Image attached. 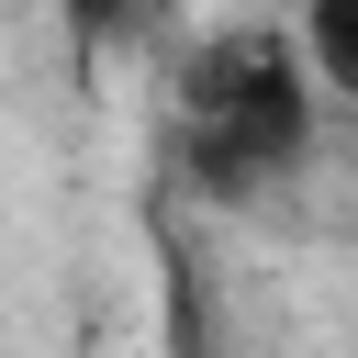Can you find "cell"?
<instances>
[{
  "instance_id": "cell-1",
  "label": "cell",
  "mask_w": 358,
  "mask_h": 358,
  "mask_svg": "<svg viewBox=\"0 0 358 358\" xmlns=\"http://www.w3.org/2000/svg\"><path fill=\"white\" fill-rule=\"evenodd\" d=\"M179 145L201 190H257L313 145V56L268 22L213 34L179 67Z\"/></svg>"
},
{
  "instance_id": "cell-2",
  "label": "cell",
  "mask_w": 358,
  "mask_h": 358,
  "mask_svg": "<svg viewBox=\"0 0 358 358\" xmlns=\"http://www.w3.org/2000/svg\"><path fill=\"white\" fill-rule=\"evenodd\" d=\"M302 56L336 101H358V0H302Z\"/></svg>"
}]
</instances>
